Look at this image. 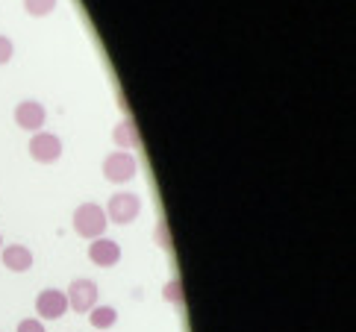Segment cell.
I'll return each instance as SVG.
<instances>
[{
	"label": "cell",
	"mask_w": 356,
	"mask_h": 332,
	"mask_svg": "<svg viewBox=\"0 0 356 332\" xmlns=\"http://www.w3.org/2000/svg\"><path fill=\"white\" fill-rule=\"evenodd\" d=\"M12 53H15V44H12V38L0 35V65H6V62L12 59Z\"/></svg>",
	"instance_id": "15"
},
{
	"label": "cell",
	"mask_w": 356,
	"mask_h": 332,
	"mask_svg": "<svg viewBox=\"0 0 356 332\" xmlns=\"http://www.w3.org/2000/svg\"><path fill=\"white\" fill-rule=\"evenodd\" d=\"M35 312H39V321H59V317L68 312V297H65V291H59V288H44L42 294L35 297Z\"/></svg>",
	"instance_id": "6"
},
{
	"label": "cell",
	"mask_w": 356,
	"mask_h": 332,
	"mask_svg": "<svg viewBox=\"0 0 356 332\" xmlns=\"http://www.w3.org/2000/svg\"><path fill=\"white\" fill-rule=\"evenodd\" d=\"M0 250H3V235H0Z\"/></svg>",
	"instance_id": "16"
},
{
	"label": "cell",
	"mask_w": 356,
	"mask_h": 332,
	"mask_svg": "<svg viewBox=\"0 0 356 332\" xmlns=\"http://www.w3.org/2000/svg\"><path fill=\"white\" fill-rule=\"evenodd\" d=\"M88 324L95 329H112L118 324V309H112V306H95L88 312Z\"/></svg>",
	"instance_id": "11"
},
{
	"label": "cell",
	"mask_w": 356,
	"mask_h": 332,
	"mask_svg": "<svg viewBox=\"0 0 356 332\" xmlns=\"http://www.w3.org/2000/svg\"><path fill=\"white\" fill-rule=\"evenodd\" d=\"M15 332H44V321H39V317H24Z\"/></svg>",
	"instance_id": "14"
},
{
	"label": "cell",
	"mask_w": 356,
	"mask_h": 332,
	"mask_svg": "<svg viewBox=\"0 0 356 332\" xmlns=\"http://www.w3.org/2000/svg\"><path fill=\"white\" fill-rule=\"evenodd\" d=\"M106 221L118 224V226H127L138 218V212H142V200L133 191H118V194H112L109 203H106Z\"/></svg>",
	"instance_id": "2"
},
{
	"label": "cell",
	"mask_w": 356,
	"mask_h": 332,
	"mask_svg": "<svg viewBox=\"0 0 356 332\" xmlns=\"http://www.w3.org/2000/svg\"><path fill=\"white\" fill-rule=\"evenodd\" d=\"M112 142H115V147L130 153V147H138V142H142V138H138V126L130 118L115 124V130H112Z\"/></svg>",
	"instance_id": "10"
},
{
	"label": "cell",
	"mask_w": 356,
	"mask_h": 332,
	"mask_svg": "<svg viewBox=\"0 0 356 332\" xmlns=\"http://www.w3.org/2000/svg\"><path fill=\"white\" fill-rule=\"evenodd\" d=\"M136 174H138V162H136L133 153L115 150V153H109V156L104 159V176L109 183L124 185V183H130Z\"/></svg>",
	"instance_id": "4"
},
{
	"label": "cell",
	"mask_w": 356,
	"mask_h": 332,
	"mask_svg": "<svg viewBox=\"0 0 356 332\" xmlns=\"http://www.w3.org/2000/svg\"><path fill=\"white\" fill-rule=\"evenodd\" d=\"M162 297L174 303V306H183V285H180V279H168L162 288Z\"/></svg>",
	"instance_id": "13"
},
{
	"label": "cell",
	"mask_w": 356,
	"mask_h": 332,
	"mask_svg": "<svg viewBox=\"0 0 356 332\" xmlns=\"http://www.w3.org/2000/svg\"><path fill=\"white\" fill-rule=\"evenodd\" d=\"M0 259H3V267L12 274H27L33 267V250L27 244H6L0 250Z\"/></svg>",
	"instance_id": "9"
},
{
	"label": "cell",
	"mask_w": 356,
	"mask_h": 332,
	"mask_svg": "<svg viewBox=\"0 0 356 332\" xmlns=\"http://www.w3.org/2000/svg\"><path fill=\"white\" fill-rule=\"evenodd\" d=\"M30 159L39 165H54L62 159V138L54 133H33L30 138Z\"/></svg>",
	"instance_id": "5"
},
{
	"label": "cell",
	"mask_w": 356,
	"mask_h": 332,
	"mask_svg": "<svg viewBox=\"0 0 356 332\" xmlns=\"http://www.w3.org/2000/svg\"><path fill=\"white\" fill-rule=\"evenodd\" d=\"M106 212L97 206V203H83V206L74 209V233L88 238V241H95L106 233Z\"/></svg>",
	"instance_id": "1"
},
{
	"label": "cell",
	"mask_w": 356,
	"mask_h": 332,
	"mask_svg": "<svg viewBox=\"0 0 356 332\" xmlns=\"http://www.w3.org/2000/svg\"><path fill=\"white\" fill-rule=\"evenodd\" d=\"M65 297H68V309L71 312H77V315H88L97 306V297H100V291H97V283L95 279H88V276H80V279H74V283L68 285L65 291Z\"/></svg>",
	"instance_id": "3"
},
{
	"label": "cell",
	"mask_w": 356,
	"mask_h": 332,
	"mask_svg": "<svg viewBox=\"0 0 356 332\" xmlns=\"http://www.w3.org/2000/svg\"><path fill=\"white\" fill-rule=\"evenodd\" d=\"M56 3L59 0H24V12L33 15V18H44L56 9Z\"/></svg>",
	"instance_id": "12"
},
{
	"label": "cell",
	"mask_w": 356,
	"mask_h": 332,
	"mask_svg": "<svg viewBox=\"0 0 356 332\" xmlns=\"http://www.w3.org/2000/svg\"><path fill=\"white\" fill-rule=\"evenodd\" d=\"M88 259H92V265H97V267H115L121 259V244L106 238V235H100L88 244Z\"/></svg>",
	"instance_id": "8"
},
{
	"label": "cell",
	"mask_w": 356,
	"mask_h": 332,
	"mask_svg": "<svg viewBox=\"0 0 356 332\" xmlns=\"http://www.w3.org/2000/svg\"><path fill=\"white\" fill-rule=\"evenodd\" d=\"M47 121V109L39 100H21L15 106V124L27 133H42V126Z\"/></svg>",
	"instance_id": "7"
}]
</instances>
